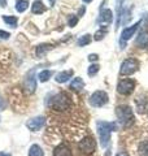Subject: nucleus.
Here are the masks:
<instances>
[{
    "mask_svg": "<svg viewBox=\"0 0 148 156\" xmlns=\"http://www.w3.org/2000/svg\"><path fill=\"white\" fill-rule=\"evenodd\" d=\"M97 133L100 138V146L105 148L111 139V133L117 129L116 122H105V121H97Z\"/></svg>",
    "mask_w": 148,
    "mask_h": 156,
    "instance_id": "obj_1",
    "label": "nucleus"
},
{
    "mask_svg": "<svg viewBox=\"0 0 148 156\" xmlns=\"http://www.w3.org/2000/svg\"><path fill=\"white\" fill-rule=\"evenodd\" d=\"M116 115L118 119V122H120L123 128H129L130 125L134 124V113L129 105H118L116 108Z\"/></svg>",
    "mask_w": 148,
    "mask_h": 156,
    "instance_id": "obj_2",
    "label": "nucleus"
},
{
    "mask_svg": "<svg viewBox=\"0 0 148 156\" xmlns=\"http://www.w3.org/2000/svg\"><path fill=\"white\" fill-rule=\"evenodd\" d=\"M69 104H70L69 96L66 94H64V92H58L48 101V107H51L55 111H65L68 109Z\"/></svg>",
    "mask_w": 148,
    "mask_h": 156,
    "instance_id": "obj_3",
    "label": "nucleus"
},
{
    "mask_svg": "<svg viewBox=\"0 0 148 156\" xmlns=\"http://www.w3.org/2000/svg\"><path fill=\"white\" fill-rule=\"evenodd\" d=\"M138 69H139V61L134 57H130V58H126L121 64L120 74L121 76H130L132 73H135Z\"/></svg>",
    "mask_w": 148,
    "mask_h": 156,
    "instance_id": "obj_4",
    "label": "nucleus"
},
{
    "mask_svg": "<svg viewBox=\"0 0 148 156\" xmlns=\"http://www.w3.org/2000/svg\"><path fill=\"white\" fill-rule=\"evenodd\" d=\"M108 94L103 90H99L95 91L93 94L90 96V104L92 107H103L108 103Z\"/></svg>",
    "mask_w": 148,
    "mask_h": 156,
    "instance_id": "obj_5",
    "label": "nucleus"
},
{
    "mask_svg": "<svg viewBox=\"0 0 148 156\" xmlns=\"http://www.w3.org/2000/svg\"><path fill=\"white\" fill-rule=\"evenodd\" d=\"M135 89V82L132 80H121L117 85V91L121 95H130Z\"/></svg>",
    "mask_w": 148,
    "mask_h": 156,
    "instance_id": "obj_6",
    "label": "nucleus"
},
{
    "mask_svg": "<svg viewBox=\"0 0 148 156\" xmlns=\"http://www.w3.org/2000/svg\"><path fill=\"white\" fill-rule=\"evenodd\" d=\"M78 147L81 148L82 152L85 154H92L96 148V142L93 140L92 136H86L83 138L79 143H78Z\"/></svg>",
    "mask_w": 148,
    "mask_h": 156,
    "instance_id": "obj_7",
    "label": "nucleus"
},
{
    "mask_svg": "<svg viewBox=\"0 0 148 156\" xmlns=\"http://www.w3.org/2000/svg\"><path fill=\"white\" fill-rule=\"evenodd\" d=\"M25 89L29 94H33L37 90V77H35V69H31L27 72L26 78H25Z\"/></svg>",
    "mask_w": 148,
    "mask_h": 156,
    "instance_id": "obj_8",
    "label": "nucleus"
},
{
    "mask_svg": "<svg viewBox=\"0 0 148 156\" xmlns=\"http://www.w3.org/2000/svg\"><path fill=\"white\" fill-rule=\"evenodd\" d=\"M44 124H46V117L44 116H37V117H33L31 120H29L26 126L31 131H37V130H41L44 126Z\"/></svg>",
    "mask_w": 148,
    "mask_h": 156,
    "instance_id": "obj_9",
    "label": "nucleus"
},
{
    "mask_svg": "<svg viewBox=\"0 0 148 156\" xmlns=\"http://www.w3.org/2000/svg\"><path fill=\"white\" fill-rule=\"evenodd\" d=\"M139 25H140V22H136L135 25L123 29L122 33H121V39H122V41H129V39L135 34V31L138 30V26H139Z\"/></svg>",
    "mask_w": 148,
    "mask_h": 156,
    "instance_id": "obj_10",
    "label": "nucleus"
},
{
    "mask_svg": "<svg viewBox=\"0 0 148 156\" xmlns=\"http://www.w3.org/2000/svg\"><path fill=\"white\" fill-rule=\"evenodd\" d=\"M51 50H53V44H49V43H42L35 48V55L37 57H44L47 55V52H49Z\"/></svg>",
    "mask_w": 148,
    "mask_h": 156,
    "instance_id": "obj_11",
    "label": "nucleus"
},
{
    "mask_svg": "<svg viewBox=\"0 0 148 156\" xmlns=\"http://www.w3.org/2000/svg\"><path fill=\"white\" fill-rule=\"evenodd\" d=\"M135 44L139 48H148V31L139 33V35L135 41Z\"/></svg>",
    "mask_w": 148,
    "mask_h": 156,
    "instance_id": "obj_12",
    "label": "nucleus"
},
{
    "mask_svg": "<svg viewBox=\"0 0 148 156\" xmlns=\"http://www.w3.org/2000/svg\"><path fill=\"white\" fill-rule=\"evenodd\" d=\"M53 156H72V151L69 148V146L65 143H62L60 146H57L53 151Z\"/></svg>",
    "mask_w": 148,
    "mask_h": 156,
    "instance_id": "obj_13",
    "label": "nucleus"
},
{
    "mask_svg": "<svg viewBox=\"0 0 148 156\" xmlns=\"http://www.w3.org/2000/svg\"><path fill=\"white\" fill-rule=\"evenodd\" d=\"M72 76H73V70H64V72L57 73L55 80H56L57 83H65V82H68L70 80Z\"/></svg>",
    "mask_w": 148,
    "mask_h": 156,
    "instance_id": "obj_14",
    "label": "nucleus"
},
{
    "mask_svg": "<svg viewBox=\"0 0 148 156\" xmlns=\"http://www.w3.org/2000/svg\"><path fill=\"white\" fill-rule=\"evenodd\" d=\"M46 5L43 4L42 0H35V2L33 3V5H31V12L34 14H42L46 12Z\"/></svg>",
    "mask_w": 148,
    "mask_h": 156,
    "instance_id": "obj_15",
    "label": "nucleus"
},
{
    "mask_svg": "<svg viewBox=\"0 0 148 156\" xmlns=\"http://www.w3.org/2000/svg\"><path fill=\"white\" fill-rule=\"evenodd\" d=\"M113 21V13L111 9H103L100 13V17H99V22H107L111 23Z\"/></svg>",
    "mask_w": 148,
    "mask_h": 156,
    "instance_id": "obj_16",
    "label": "nucleus"
},
{
    "mask_svg": "<svg viewBox=\"0 0 148 156\" xmlns=\"http://www.w3.org/2000/svg\"><path fill=\"white\" fill-rule=\"evenodd\" d=\"M29 156H44V152L41 146L38 144H33L30 148H29Z\"/></svg>",
    "mask_w": 148,
    "mask_h": 156,
    "instance_id": "obj_17",
    "label": "nucleus"
},
{
    "mask_svg": "<svg viewBox=\"0 0 148 156\" xmlns=\"http://www.w3.org/2000/svg\"><path fill=\"white\" fill-rule=\"evenodd\" d=\"M83 87H85V82H83V80L81 77L74 78L73 82L70 83V89H73V90H81Z\"/></svg>",
    "mask_w": 148,
    "mask_h": 156,
    "instance_id": "obj_18",
    "label": "nucleus"
},
{
    "mask_svg": "<svg viewBox=\"0 0 148 156\" xmlns=\"http://www.w3.org/2000/svg\"><path fill=\"white\" fill-rule=\"evenodd\" d=\"M29 8V0H18L16 3V11L22 13Z\"/></svg>",
    "mask_w": 148,
    "mask_h": 156,
    "instance_id": "obj_19",
    "label": "nucleus"
},
{
    "mask_svg": "<svg viewBox=\"0 0 148 156\" xmlns=\"http://www.w3.org/2000/svg\"><path fill=\"white\" fill-rule=\"evenodd\" d=\"M92 41V35H90V34H85V35H82L79 39H78V46L79 47H83V46H87L90 44Z\"/></svg>",
    "mask_w": 148,
    "mask_h": 156,
    "instance_id": "obj_20",
    "label": "nucleus"
},
{
    "mask_svg": "<svg viewBox=\"0 0 148 156\" xmlns=\"http://www.w3.org/2000/svg\"><path fill=\"white\" fill-rule=\"evenodd\" d=\"M3 21L8 23L11 27H16L17 23H18V20L16 16H3Z\"/></svg>",
    "mask_w": 148,
    "mask_h": 156,
    "instance_id": "obj_21",
    "label": "nucleus"
},
{
    "mask_svg": "<svg viewBox=\"0 0 148 156\" xmlns=\"http://www.w3.org/2000/svg\"><path fill=\"white\" fill-rule=\"evenodd\" d=\"M139 156H148V140H143L139 144Z\"/></svg>",
    "mask_w": 148,
    "mask_h": 156,
    "instance_id": "obj_22",
    "label": "nucleus"
},
{
    "mask_svg": "<svg viewBox=\"0 0 148 156\" xmlns=\"http://www.w3.org/2000/svg\"><path fill=\"white\" fill-rule=\"evenodd\" d=\"M51 76H52V72L51 70H42L41 73H39V80H41V82H46V81H48L49 78H51Z\"/></svg>",
    "mask_w": 148,
    "mask_h": 156,
    "instance_id": "obj_23",
    "label": "nucleus"
},
{
    "mask_svg": "<svg viewBox=\"0 0 148 156\" xmlns=\"http://www.w3.org/2000/svg\"><path fill=\"white\" fill-rule=\"evenodd\" d=\"M99 69H100V66H99L97 64H92L88 66V69H87V74L90 76V77H93L96 74V73L99 72Z\"/></svg>",
    "mask_w": 148,
    "mask_h": 156,
    "instance_id": "obj_24",
    "label": "nucleus"
},
{
    "mask_svg": "<svg viewBox=\"0 0 148 156\" xmlns=\"http://www.w3.org/2000/svg\"><path fill=\"white\" fill-rule=\"evenodd\" d=\"M104 35H105V27H103V29H100V30H97L95 33L93 39H95V41H101V39L104 38Z\"/></svg>",
    "mask_w": 148,
    "mask_h": 156,
    "instance_id": "obj_25",
    "label": "nucleus"
},
{
    "mask_svg": "<svg viewBox=\"0 0 148 156\" xmlns=\"http://www.w3.org/2000/svg\"><path fill=\"white\" fill-rule=\"evenodd\" d=\"M77 22H78V16H72L70 20H69V26H70V27H74Z\"/></svg>",
    "mask_w": 148,
    "mask_h": 156,
    "instance_id": "obj_26",
    "label": "nucleus"
},
{
    "mask_svg": "<svg viewBox=\"0 0 148 156\" xmlns=\"http://www.w3.org/2000/svg\"><path fill=\"white\" fill-rule=\"evenodd\" d=\"M9 37H11V34H9L8 31H4V30H0V39H9Z\"/></svg>",
    "mask_w": 148,
    "mask_h": 156,
    "instance_id": "obj_27",
    "label": "nucleus"
},
{
    "mask_svg": "<svg viewBox=\"0 0 148 156\" xmlns=\"http://www.w3.org/2000/svg\"><path fill=\"white\" fill-rule=\"evenodd\" d=\"M97 60H99V55H96V53H91V55H88V61L95 62Z\"/></svg>",
    "mask_w": 148,
    "mask_h": 156,
    "instance_id": "obj_28",
    "label": "nucleus"
},
{
    "mask_svg": "<svg viewBox=\"0 0 148 156\" xmlns=\"http://www.w3.org/2000/svg\"><path fill=\"white\" fill-rule=\"evenodd\" d=\"M122 2H123V0H117V9H118V13H120V8H121Z\"/></svg>",
    "mask_w": 148,
    "mask_h": 156,
    "instance_id": "obj_29",
    "label": "nucleus"
},
{
    "mask_svg": "<svg viewBox=\"0 0 148 156\" xmlns=\"http://www.w3.org/2000/svg\"><path fill=\"white\" fill-rule=\"evenodd\" d=\"M85 13V8H81V11H79V13H78V17L79 16H82V14Z\"/></svg>",
    "mask_w": 148,
    "mask_h": 156,
    "instance_id": "obj_30",
    "label": "nucleus"
},
{
    "mask_svg": "<svg viewBox=\"0 0 148 156\" xmlns=\"http://www.w3.org/2000/svg\"><path fill=\"white\" fill-rule=\"evenodd\" d=\"M116 156H129V155H127L126 152H120V154H117Z\"/></svg>",
    "mask_w": 148,
    "mask_h": 156,
    "instance_id": "obj_31",
    "label": "nucleus"
},
{
    "mask_svg": "<svg viewBox=\"0 0 148 156\" xmlns=\"http://www.w3.org/2000/svg\"><path fill=\"white\" fill-rule=\"evenodd\" d=\"M0 156H11L9 154H5V152H0Z\"/></svg>",
    "mask_w": 148,
    "mask_h": 156,
    "instance_id": "obj_32",
    "label": "nucleus"
},
{
    "mask_svg": "<svg viewBox=\"0 0 148 156\" xmlns=\"http://www.w3.org/2000/svg\"><path fill=\"white\" fill-rule=\"evenodd\" d=\"M83 2H85V3H91L92 0H83Z\"/></svg>",
    "mask_w": 148,
    "mask_h": 156,
    "instance_id": "obj_33",
    "label": "nucleus"
}]
</instances>
